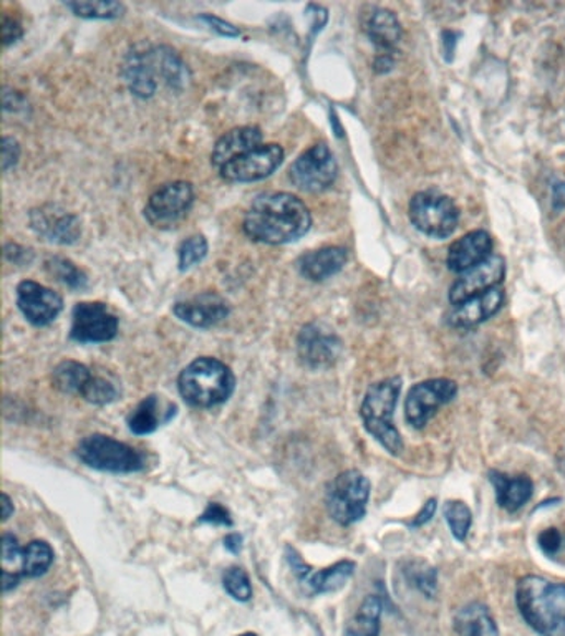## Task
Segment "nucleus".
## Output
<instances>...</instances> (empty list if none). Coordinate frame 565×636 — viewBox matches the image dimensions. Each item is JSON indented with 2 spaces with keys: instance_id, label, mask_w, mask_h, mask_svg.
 <instances>
[{
  "instance_id": "obj_1",
  "label": "nucleus",
  "mask_w": 565,
  "mask_h": 636,
  "mask_svg": "<svg viewBox=\"0 0 565 636\" xmlns=\"http://www.w3.org/2000/svg\"><path fill=\"white\" fill-rule=\"evenodd\" d=\"M313 227L307 205L291 192H264L247 209L243 229L249 239L269 246L295 243Z\"/></svg>"
},
{
  "instance_id": "obj_2",
  "label": "nucleus",
  "mask_w": 565,
  "mask_h": 636,
  "mask_svg": "<svg viewBox=\"0 0 565 636\" xmlns=\"http://www.w3.org/2000/svg\"><path fill=\"white\" fill-rule=\"evenodd\" d=\"M123 76L133 95L150 98L158 92L160 85L172 90L185 89L189 82V70L172 48L144 45L131 51L125 60Z\"/></svg>"
},
{
  "instance_id": "obj_3",
  "label": "nucleus",
  "mask_w": 565,
  "mask_h": 636,
  "mask_svg": "<svg viewBox=\"0 0 565 636\" xmlns=\"http://www.w3.org/2000/svg\"><path fill=\"white\" fill-rule=\"evenodd\" d=\"M516 603L525 622L541 636H565V584L538 575L521 578Z\"/></svg>"
},
{
  "instance_id": "obj_4",
  "label": "nucleus",
  "mask_w": 565,
  "mask_h": 636,
  "mask_svg": "<svg viewBox=\"0 0 565 636\" xmlns=\"http://www.w3.org/2000/svg\"><path fill=\"white\" fill-rule=\"evenodd\" d=\"M179 393L195 408H214L226 403L236 388V377L226 363L201 356L189 363L178 378Z\"/></svg>"
},
{
  "instance_id": "obj_5",
  "label": "nucleus",
  "mask_w": 565,
  "mask_h": 636,
  "mask_svg": "<svg viewBox=\"0 0 565 636\" xmlns=\"http://www.w3.org/2000/svg\"><path fill=\"white\" fill-rule=\"evenodd\" d=\"M401 387L403 381L400 377L378 381L368 388L360 408L365 429L393 456L403 451V439L393 421Z\"/></svg>"
},
{
  "instance_id": "obj_6",
  "label": "nucleus",
  "mask_w": 565,
  "mask_h": 636,
  "mask_svg": "<svg viewBox=\"0 0 565 636\" xmlns=\"http://www.w3.org/2000/svg\"><path fill=\"white\" fill-rule=\"evenodd\" d=\"M368 499L370 481L356 469H350L337 475L327 490V510L340 526H352L364 519Z\"/></svg>"
},
{
  "instance_id": "obj_7",
  "label": "nucleus",
  "mask_w": 565,
  "mask_h": 636,
  "mask_svg": "<svg viewBox=\"0 0 565 636\" xmlns=\"http://www.w3.org/2000/svg\"><path fill=\"white\" fill-rule=\"evenodd\" d=\"M76 456L96 471L130 474L144 468V459L137 449L105 435L83 438L76 446Z\"/></svg>"
},
{
  "instance_id": "obj_8",
  "label": "nucleus",
  "mask_w": 565,
  "mask_h": 636,
  "mask_svg": "<svg viewBox=\"0 0 565 636\" xmlns=\"http://www.w3.org/2000/svg\"><path fill=\"white\" fill-rule=\"evenodd\" d=\"M410 220L425 236L445 239L458 227V205L442 192L422 191L411 199Z\"/></svg>"
},
{
  "instance_id": "obj_9",
  "label": "nucleus",
  "mask_w": 565,
  "mask_h": 636,
  "mask_svg": "<svg viewBox=\"0 0 565 636\" xmlns=\"http://www.w3.org/2000/svg\"><path fill=\"white\" fill-rule=\"evenodd\" d=\"M337 176H339V166H337L336 156L326 143L308 148L289 169L292 185L301 191L313 192V195L327 191L336 182Z\"/></svg>"
},
{
  "instance_id": "obj_10",
  "label": "nucleus",
  "mask_w": 565,
  "mask_h": 636,
  "mask_svg": "<svg viewBox=\"0 0 565 636\" xmlns=\"http://www.w3.org/2000/svg\"><path fill=\"white\" fill-rule=\"evenodd\" d=\"M195 204L191 182L175 181L151 195L144 208V217L156 229H172L188 216Z\"/></svg>"
},
{
  "instance_id": "obj_11",
  "label": "nucleus",
  "mask_w": 565,
  "mask_h": 636,
  "mask_svg": "<svg viewBox=\"0 0 565 636\" xmlns=\"http://www.w3.org/2000/svg\"><path fill=\"white\" fill-rule=\"evenodd\" d=\"M458 385L448 378L422 381L413 385L404 400V416L413 428L422 429L439 408L455 400Z\"/></svg>"
},
{
  "instance_id": "obj_12",
  "label": "nucleus",
  "mask_w": 565,
  "mask_h": 636,
  "mask_svg": "<svg viewBox=\"0 0 565 636\" xmlns=\"http://www.w3.org/2000/svg\"><path fill=\"white\" fill-rule=\"evenodd\" d=\"M117 315L108 310L102 302H82L76 304L72 314L70 339L79 343L110 342L118 333Z\"/></svg>"
},
{
  "instance_id": "obj_13",
  "label": "nucleus",
  "mask_w": 565,
  "mask_h": 636,
  "mask_svg": "<svg viewBox=\"0 0 565 636\" xmlns=\"http://www.w3.org/2000/svg\"><path fill=\"white\" fill-rule=\"evenodd\" d=\"M285 557H287L289 565H291L292 572L297 577L298 584L310 596H322V593H332L343 589L346 586V581L352 578L353 572H355V562L352 561L337 562L332 567L323 568V570H314L291 547H287Z\"/></svg>"
},
{
  "instance_id": "obj_14",
  "label": "nucleus",
  "mask_w": 565,
  "mask_h": 636,
  "mask_svg": "<svg viewBox=\"0 0 565 636\" xmlns=\"http://www.w3.org/2000/svg\"><path fill=\"white\" fill-rule=\"evenodd\" d=\"M285 153L275 143L262 144L220 169L227 182H254L269 178L284 163Z\"/></svg>"
},
{
  "instance_id": "obj_15",
  "label": "nucleus",
  "mask_w": 565,
  "mask_h": 636,
  "mask_svg": "<svg viewBox=\"0 0 565 636\" xmlns=\"http://www.w3.org/2000/svg\"><path fill=\"white\" fill-rule=\"evenodd\" d=\"M340 352L342 342L339 337L322 323H308L298 333V358L308 368H329L339 360Z\"/></svg>"
},
{
  "instance_id": "obj_16",
  "label": "nucleus",
  "mask_w": 565,
  "mask_h": 636,
  "mask_svg": "<svg viewBox=\"0 0 565 636\" xmlns=\"http://www.w3.org/2000/svg\"><path fill=\"white\" fill-rule=\"evenodd\" d=\"M504 275H506V262H504L503 257L493 254L484 262L478 263L476 268L459 275L458 281L452 284L451 291H449V302L455 307V305L478 297L484 292L501 287Z\"/></svg>"
},
{
  "instance_id": "obj_17",
  "label": "nucleus",
  "mask_w": 565,
  "mask_h": 636,
  "mask_svg": "<svg viewBox=\"0 0 565 636\" xmlns=\"http://www.w3.org/2000/svg\"><path fill=\"white\" fill-rule=\"evenodd\" d=\"M31 226L51 244L70 246L82 236L79 217L56 204L42 205L31 212Z\"/></svg>"
},
{
  "instance_id": "obj_18",
  "label": "nucleus",
  "mask_w": 565,
  "mask_h": 636,
  "mask_svg": "<svg viewBox=\"0 0 565 636\" xmlns=\"http://www.w3.org/2000/svg\"><path fill=\"white\" fill-rule=\"evenodd\" d=\"M17 307L32 326L47 327L63 310V301L51 288L38 282L24 281L17 285Z\"/></svg>"
},
{
  "instance_id": "obj_19",
  "label": "nucleus",
  "mask_w": 565,
  "mask_h": 636,
  "mask_svg": "<svg viewBox=\"0 0 565 636\" xmlns=\"http://www.w3.org/2000/svg\"><path fill=\"white\" fill-rule=\"evenodd\" d=\"M173 314L196 329H213L224 322L231 314L226 298L216 292H202L186 301L176 302Z\"/></svg>"
},
{
  "instance_id": "obj_20",
  "label": "nucleus",
  "mask_w": 565,
  "mask_h": 636,
  "mask_svg": "<svg viewBox=\"0 0 565 636\" xmlns=\"http://www.w3.org/2000/svg\"><path fill=\"white\" fill-rule=\"evenodd\" d=\"M503 304V288H493V291L484 292V294L478 295V297L455 305L452 310L449 311L448 322L452 327H456V329H471V327L480 326V323L490 320L493 315L499 311Z\"/></svg>"
},
{
  "instance_id": "obj_21",
  "label": "nucleus",
  "mask_w": 565,
  "mask_h": 636,
  "mask_svg": "<svg viewBox=\"0 0 565 636\" xmlns=\"http://www.w3.org/2000/svg\"><path fill=\"white\" fill-rule=\"evenodd\" d=\"M491 250H493V239L490 234L484 231H473L449 247L446 263L449 271L462 274L493 256Z\"/></svg>"
},
{
  "instance_id": "obj_22",
  "label": "nucleus",
  "mask_w": 565,
  "mask_h": 636,
  "mask_svg": "<svg viewBox=\"0 0 565 636\" xmlns=\"http://www.w3.org/2000/svg\"><path fill=\"white\" fill-rule=\"evenodd\" d=\"M262 140H264V134L259 127L234 128L214 144L211 163L221 169L237 157L262 146Z\"/></svg>"
},
{
  "instance_id": "obj_23",
  "label": "nucleus",
  "mask_w": 565,
  "mask_h": 636,
  "mask_svg": "<svg viewBox=\"0 0 565 636\" xmlns=\"http://www.w3.org/2000/svg\"><path fill=\"white\" fill-rule=\"evenodd\" d=\"M349 252L343 247L329 246L322 249L310 250L297 260L298 272L302 278L313 282H323L333 278L345 268Z\"/></svg>"
},
{
  "instance_id": "obj_24",
  "label": "nucleus",
  "mask_w": 565,
  "mask_h": 636,
  "mask_svg": "<svg viewBox=\"0 0 565 636\" xmlns=\"http://www.w3.org/2000/svg\"><path fill=\"white\" fill-rule=\"evenodd\" d=\"M176 411H178L176 404L166 403L163 407L160 397L150 394L131 411L130 416H128V428L137 436L151 435L162 424L168 423L172 417H175Z\"/></svg>"
},
{
  "instance_id": "obj_25",
  "label": "nucleus",
  "mask_w": 565,
  "mask_h": 636,
  "mask_svg": "<svg viewBox=\"0 0 565 636\" xmlns=\"http://www.w3.org/2000/svg\"><path fill=\"white\" fill-rule=\"evenodd\" d=\"M490 481L496 491L497 504L507 513L521 509L534 493V484L528 475H509L504 472H490Z\"/></svg>"
},
{
  "instance_id": "obj_26",
  "label": "nucleus",
  "mask_w": 565,
  "mask_h": 636,
  "mask_svg": "<svg viewBox=\"0 0 565 636\" xmlns=\"http://www.w3.org/2000/svg\"><path fill=\"white\" fill-rule=\"evenodd\" d=\"M364 28L368 38L387 56L400 44L401 35H403L397 15L387 9H374L365 19Z\"/></svg>"
},
{
  "instance_id": "obj_27",
  "label": "nucleus",
  "mask_w": 565,
  "mask_h": 636,
  "mask_svg": "<svg viewBox=\"0 0 565 636\" xmlns=\"http://www.w3.org/2000/svg\"><path fill=\"white\" fill-rule=\"evenodd\" d=\"M455 629L458 636H499L496 620L480 602L468 603L456 612Z\"/></svg>"
},
{
  "instance_id": "obj_28",
  "label": "nucleus",
  "mask_w": 565,
  "mask_h": 636,
  "mask_svg": "<svg viewBox=\"0 0 565 636\" xmlns=\"http://www.w3.org/2000/svg\"><path fill=\"white\" fill-rule=\"evenodd\" d=\"M381 612H384V602H381L380 597L368 596L350 620L343 636L380 635Z\"/></svg>"
},
{
  "instance_id": "obj_29",
  "label": "nucleus",
  "mask_w": 565,
  "mask_h": 636,
  "mask_svg": "<svg viewBox=\"0 0 565 636\" xmlns=\"http://www.w3.org/2000/svg\"><path fill=\"white\" fill-rule=\"evenodd\" d=\"M92 372L83 363L66 360L54 368L51 384L67 394H82L83 388L92 380Z\"/></svg>"
},
{
  "instance_id": "obj_30",
  "label": "nucleus",
  "mask_w": 565,
  "mask_h": 636,
  "mask_svg": "<svg viewBox=\"0 0 565 636\" xmlns=\"http://www.w3.org/2000/svg\"><path fill=\"white\" fill-rule=\"evenodd\" d=\"M22 551L17 538L12 534L2 535V587L4 592L15 589L22 578Z\"/></svg>"
},
{
  "instance_id": "obj_31",
  "label": "nucleus",
  "mask_w": 565,
  "mask_h": 636,
  "mask_svg": "<svg viewBox=\"0 0 565 636\" xmlns=\"http://www.w3.org/2000/svg\"><path fill=\"white\" fill-rule=\"evenodd\" d=\"M54 564V551L45 541H34L22 551V575L24 578L42 577Z\"/></svg>"
},
{
  "instance_id": "obj_32",
  "label": "nucleus",
  "mask_w": 565,
  "mask_h": 636,
  "mask_svg": "<svg viewBox=\"0 0 565 636\" xmlns=\"http://www.w3.org/2000/svg\"><path fill=\"white\" fill-rule=\"evenodd\" d=\"M45 268L57 281L62 282L72 291H85L89 287V278L82 269L76 268L75 263L66 257H50L45 260Z\"/></svg>"
},
{
  "instance_id": "obj_33",
  "label": "nucleus",
  "mask_w": 565,
  "mask_h": 636,
  "mask_svg": "<svg viewBox=\"0 0 565 636\" xmlns=\"http://www.w3.org/2000/svg\"><path fill=\"white\" fill-rule=\"evenodd\" d=\"M66 8L70 9L76 17L82 19H102V21H111V19L121 17L125 14V5L121 2H66Z\"/></svg>"
},
{
  "instance_id": "obj_34",
  "label": "nucleus",
  "mask_w": 565,
  "mask_h": 636,
  "mask_svg": "<svg viewBox=\"0 0 565 636\" xmlns=\"http://www.w3.org/2000/svg\"><path fill=\"white\" fill-rule=\"evenodd\" d=\"M443 514H445L446 522L451 529L452 538L459 542L467 541L468 532L473 523V514H471L470 507L461 500H448Z\"/></svg>"
},
{
  "instance_id": "obj_35",
  "label": "nucleus",
  "mask_w": 565,
  "mask_h": 636,
  "mask_svg": "<svg viewBox=\"0 0 565 636\" xmlns=\"http://www.w3.org/2000/svg\"><path fill=\"white\" fill-rule=\"evenodd\" d=\"M208 249H210L208 240L201 234H195V236L183 240L178 249L179 271H189V269L201 263L205 259V256H208Z\"/></svg>"
},
{
  "instance_id": "obj_36",
  "label": "nucleus",
  "mask_w": 565,
  "mask_h": 636,
  "mask_svg": "<svg viewBox=\"0 0 565 636\" xmlns=\"http://www.w3.org/2000/svg\"><path fill=\"white\" fill-rule=\"evenodd\" d=\"M223 584L224 590L237 602H249L252 599V586H250L249 575L244 568H227Z\"/></svg>"
},
{
  "instance_id": "obj_37",
  "label": "nucleus",
  "mask_w": 565,
  "mask_h": 636,
  "mask_svg": "<svg viewBox=\"0 0 565 636\" xmlns=\"http://www.w3.org/2000/svg\"><path fill=\"white\" fill-rule=\"evenodd\" d=\"M80 397H82L83 400L89 401V403L103 407V404H110L117 400L118 390L111 381L107 380V378L92 377V380H90L89 384H86V387L83 388Z\"/></svg>"
},
{
  "instance_id": "obj_38",
  "label": "nucleus",
  "mask_w": 565,
  "mask_h": 636,
  "mask_svg": "<svg viewBox=\"0 0 565 636\" xmlns=\"http://www.w3.org/2000/svg\"><path fill=\"white\" fill-rule=\"evenodd\" d=\"M408 580L426 599H433L436 596V590H438V574H436L435 568L426 567L423 564H413L410 570H408Z\"/></svg>"
},
{
  "instance_id": "obj_39",
  "label": "nucleus",
  "mask_w": 565,
  "mask_h": 636,
  "mask_svg": "<svg viewBox=\"0 0 565 636\" xmlns=\"http://www.w3.org/2000/svg\"><path fill=\"white\" fill-rule=\"evenodd\" d=\"M538 545L542 554L548 555L549 558H564L565 557V529L558 527H548L541 530L538 535Z\"/></svg>"
},
{
  "instance_id": "obj_40",
  "label": "nucleus",
  "mask_w": 565,
  "mask_h": 636,
  "mask_svg": "<svg viewBox=\"0 0 565 636\" xmlns=\"http://www.w3.org/2000/svg\"><path fill=\"white\" fill-rule=\"evenodd\" d=\"M199 522L226 527H231L234 523L229 510L220 503H211L210 506L205 507L204 513L199 516Z\"/></svg>"
},
{
  "instance_id": "obj_41",
  "label": "nucleus",
  "mask_w": 565,
  "mask_h": 636,
  "mask_svg": "<svg viewBox=\"0 0 565 636\" xmlns=\"http://www.w3.org/2000/svg\"><path fill=\"white\" fill-rule=\"evenodd\" d=\"M19 157H21V146L14 138L5 137L2 140V172L8 173L9 169L17 165Z\"/></svg>"
},
{
  "instance_id": "obj_42",
  "label": "nucleus",
  "mask_w": 565,
  "mask_h": 636,
  "mask_svg": "<svg viewBox=\"0 0 565 636\" xmlns=\"http://www.w3.org/2000/svg\"><path fill=\"white\" fill-rule=\"evenodd\" d=\"M22 35H24V28H22L21 22L17 19L4 15V19H2V40H4V47L15 44L19 38H22Z\"/></svg>"
},
{
  "instance_id": "obj_43",
  "label": "nucleus",
  "mask_w": 565,
  "mask_h": 636,
  "mask_svg": "<svg viewBox=\"0 0 565 636\" xmlns=\"http://www.w3.org/2000/svg\"><path fill=\"white\" fill-rule=\"evenodd\" d=\"M5 259L17 266H28L34 260V252L31 249L19 246V244H8L5 246Z\"/></svg>"
},
{
  "instance_id": "obj_44",
  "label": "nucleus",
  "mask_w": 565,
  "mask_h": 636,
  "mask_svg": "<svg viewBox=\"0 0 565 636\" xmlns=\"http://www.w3.org/2000/svg\"><path fill=\"white\" fill-rule=\"evenodd\" d=\"M201 21L208 22L213 31L217 34L224 35V37H239L240 31L234 27L229 22L223 21V19L214 17V15H201Z\"/></svg>"
},
{
  "instance_id": "obj_45",
  "label": "nucleus",
  "mask_w": 565,
  "mask_h": 636,
  "mask_svg": "<svg viewBox=\"0 0 565 636\" xmlns=\"http://www.w3.org/2000/svg\"><path fill=\"white\" fill-rule=\"evenodd\" d=\"M436 507H438L436 499H429L428 503L423 506V509L416 514L415 519L411 520L410 527L416 529V527H422L425 526V523H428L429 520L433 519V516H435Z\"/></svg>"
},
{
  "instance_id": "obj_46",
  "label": "nucleus",
  "mask_w": 565,
  "mask_h": 636,
  "mask_svg": "<svg viewBox=\"0 0 565 636\" xmlns=\"http://www.w3.org/2000/svg\"><path fill=\"white\" fill-rule=\"evenodd\" d=\"M552 208L555 211H561L565 208V185L564 182H555L552 188Z\"/></svg>"
},
{
  "instance_id": "obj_47",
  "label": "nucleus",
  "mask_w": 565,
  "mask_h": 636,
  "mask_svg": "<svg viewBox=\"0 0 565 636\" xmlns=\"http://www.w3.org/2000/svg\"><path fill=\"white\" fill-rule=\"evenodd\" d=\"M224 547L227 551L233 552V554H239L240 549H243V538L239 534H229L224 539Z\"/></svg>"
},
{
  "instance_id": "obj_48",
  "label": "nucleus",
  "mask_w": 565,
  "mask_h": 636,
  "mask_svg": "<svg viewBox=\"0 0 565 636\" xmlns=\"http://www.w3.org/2000/svg\"><path fill=\"white\" fill-rule=\"evenodd\" d=\"M391 69H393V59H391V56H387V54H381L377 62H375V70L378 73H385L390 72Z\"/></svg>"
},
{
  "instance_id": "obj_49",
  "label": "nucleus",
  "mask_w": 565,
  "mask_h": 636,
  "mask_svg": "<svg viewBox=\"0 0 565 636\" xmlns=\"http://www.w3.org/2000/svg\"><path fill=\"white\" fill-rule=\"evenodd\" d=\"M12 514H14V504H12L11 497L8 494H2V520L8 522Z\"/></svg>"
},
{
  "instance_id": "obj_50",
  "label": "nucleus",
  "mask_w": 565,
  "mask_h": 636,
  "mask_svg": "<svg viewBox=\"0 0 565 636\" xmlns=\"http://www.w3.org/2000/svg\"><path fill=\"white\" fill-rule=\"evenodd\" d=\"M456 35L452 34V32H445V34H443V45H445L446 48V54H448L449 56V60H451V56H452V50H455V45H456Z\"/></svg>"
},
{
  "instance_id": "obj_51",
  "label": "nucleus",
  "mask_w": 565,
  "mask_h": 636,
  "mask_svg": "<svg viewBox=\"0 0 565 636\" xmlns=\"http://www.w3.org/2000/svg\"><path fill=\"white\" fill-rule=\"evenodd\" d=\"M237 636H259V635H256V633H252V632H246V633H240V635H237Z\"/></svg>"
}]
</instances>
